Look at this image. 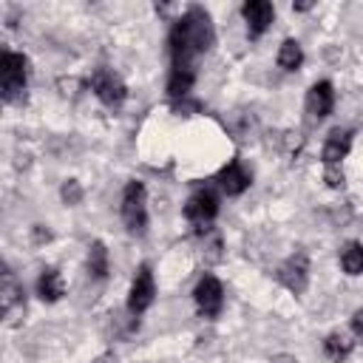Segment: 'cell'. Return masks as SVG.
Here are the masks:
<instances>
[{
  "instance_id": "obj_26",
  "label": "cell",
  "mask_w": 363,
  "mask_h": 363,
  "mask_svg": "<svg viewBox=\"0 0 363 363\" xmlns=\"http://www.w3.org/2000/svg\"><path fill=\"white\" fill-rule=\"evenodd\" d=\"M269 363H298V357H295V354L281 352V354H272V357H269Z\"/></svg>"
},
{
  "instance_id": "obj_1",
  "label": "cell",
  "mask_w": 363,
  "mask_h": 363,
  "mask_svg": "<svg viewBox=\"0 0 363 363\" xmlns=\"http://www.w3.org/2000/svg\"><path fill=\"white\" fill-rule=\"evenodd\" d=\"M167 45H170L173 68H193V60L216 45V28L210 11L201 6H190L179 20H173Z\"/></svg>"
},
{
  "instance_id": "obj_23",
  "label": "cell",
  "mask_w": 363,
  "mask_h": 363,
  "mask_svg": "<svg viewBox=\"0 0 363 363\" xmlns=\"http://www.w3.org/2000/svg\"><path fill=\"white\" fill-rule=\"evenodd\" d=\"M204 250H207V261H218V258H221V238L213 235V241H210Z\"/></svg>"
},
{
  "instance_id": "obj_9",
  "label": "cell",
  "mask_w": 363,
  "mask_h": 363,
  "mask_svg": "<svg viewBox=\"0 0 363 363\" xmlns=\"http://www.w3.org/2000/svg\"><path fill=\"white\" fill-rule=\"evenodd\" d=\"M241 14H244V20H247L250 37H261V34L272 26V20H275V6H272L269 0H247V3L241 6Z\"/></svg>"
},
{
  "instance_id": "obj_24",
  "label": "cell",
  "mask_w": 363,
  "mask_h": 363,
  "mask_svg": "<svg viewBox=\"0 0 363 363\" xmlns=\"http://www.w3.org/2000/svg\"><path fill=\"white\" fill-rule=\"evenodd\" d=\"M352 335H354L357 340H363V306L352 315Z\"/></svg>"
},
{
  "instance_id": "obj_28",
  "label": "cell",
  "mask_w": 363,
  "mask_h": 363,
  "mask_svg": "<svg viewBox=\"0 0 363 363\" xmlns=\"http://www.w3.org/2000/svg\"><path fill=\"white\" fill-rule=\"evenodd\" d=\"M292 9H295V11H309L312 3H309V0H303V3H292Z\"/></svg>"
},
{
  "instance_id": "obj_27",
  "label": "cell",
  "mask_w": 363,
  "mask_h": 363,
  "mask_svg": "<svg viewBox=\"0 0 363 363\" xmlns=\"http://www.w3.org/2000/svg\"><path fill=\"white\" fill-rule=\"evenodd\" d=\"M94 363H119V357H116L113 352H105V354H99Z\"/></svg>"
},
{
  "instance_id": "obj_10",
  "label": "cell",
  "mask_w": 363,
  "mask_h": 363,
  "mask_svg": "<svg viewBox=\"0 0 363 363\" xmlns=\"http://www.w3.org/2000/svg\"><path fill=\"white\" fill-rule=\"evenodd\" d=\"M303 105H306V113L312 119H326L332 113V108H335V88H332V82L320 79V82L309 85Z\"/></svg>"
},
{
  "instance_id": "obj_8",
  "label": "cell",
  "mask_w": 363,
  "mask_h": 363,
  "mask_svg": "<svg viewBox=\"0 0 363 363\" xmlns=\"http://www.w3.org/2000/svg\"><path fill=\"white\" fill-rule=\"evenodd\" d=\"M184 216H187L193 224H199V227L210 224V221L218 216V196H216L210 187H199V190L190 193V199L184 201Z\"/></svg>"
},
{
  "instance_id": "obj_15",
  "label": "cell",
  "mask_w": 363,
  "mask_h": 363,
  "mask_svg": "<svg viewBox=\"0 0 363 363\" xmlns=\"http://www.w3.org/2000/svg\"><path fill=\"white\" fill-rule=\"evenodd\" d=\"M196 82V71L193 68H173L170 77H167V96L170 99H187L190 88Z\"/></svg>"
},
{
  "instance_id": "obj_18",
  "label": "cell",
  "mask_w": 363,
  "mask_h": 363,
  "mask_svg": "<svg viewBox=\"0 0 363 363\" xmlns=\"http://www.w3.org/2000/svg\"><path fill=\"white\" fill-rule=\"evenodd\" d=\"M301 65H303V48H301L298 40L286 37V40L281 43V48H278V68H284V71H298Z\"/></svg>"
},
{
  "instance_id": "obj_13",
  "label": "cell",
  "mask_w": 363,
  "mask_h": 363,
  "mask_svg": "<svg viewBox=\"0 0 363 363\" xmlns=\"http://www.w3.org/2000/svg\"><path fill=\"white\" fill-rule=\"evenodd\" d=\"M37 295L43 303H57L62 295H65V281H62V272L57 267H45L37 278Z\"/></svg>"
},
{
  "instance_id": "obj_5",
  "label": "cell",
  "mask_w": 363,
  "mask_h": 363,
  "mask_svg": "<svg viewBox=\"0 0 363 363\" xmlns=\"http://www.w3.org/2000/svg\"><path fill=\"white\" fill-rule=\"evenodd\" d=\"M153 298H156V281H153L150 264H139V269L130 281V289H128V312L133 318H139L142 312L150 309Z\"/></svg>"
},
{
  "instance_id": "obj_20",
  "label": "cell",
  "mask_w": 363,
  "mask_h": 363,
  "mask_svg": "<svg viewBox=\"0 0 363 363\" xmlns=\"http://www.w3.org/2000/svg\"><path fill=\"white\" fill-rule=\"evenodd\" d=\"M60 196H62V201H65L68 207H77V204L82 201L85 190H82V184H79L77 179H65L62 187H60Z\"/></svg>"
},
{
  "instance_id": "obj_6",
  "label": "cell",
  "mask_w": 363,
  "mask_h": 363,
  "mask_svg": "<svg viewBox=\"0 0 363 363\" xmlns=\"http://www.w3.org/2000/svg\"><path fill=\"white\" fill-rule=\"evenodd\" d=\"M275 278H278L289 292H295V295L306 292V286H309V255H306L303 250L292 252L286 261H281Z\"/></svg>"
},
{
  "instance_id": "obj_21",
  "label": "cell",
  "mask_w": 363,
  "mask_h": 363,
  "mask_svg": "<svg viewBox=\"0 0 363 363\" xmlns=\"http://www.w3.org/2000/svg\"><path fill=\"white\" fill-rule=\"evenodd\" d=\"M323 182H326V187H332V190H343V184H346L343 167H340V164H323Z\"/></svg>"
},
{
  "instance_id": "obj_12",
  "label": "cell",
  "mask_w": 363,
  "mask_h": 363,
  "mask_svg": "<svg viewBox=\"0 0 363 363\" xmlns=\"http://www.w3.org/2000/svg\"><path fill=\"white\" fill-rule=\"evenodd\" d=\"M349 150H352V130H346V128H335V130L326 136L323 150H320L323 164H340V162L349 156Z\"/></svg>"
},
{
  "instance_id": "obj_17",
  "label": "cell",
  "mask_w": 363,
  "mask_h": 363,
  "mask_svg": "<svg viewBox=\"0 0 363 363\" xmlns=\"http://www.w3.org/2000/svg\"><path fill=\"white\" fill-rule=\"evenodd\" d=\"M352 349H354V340H352L346 332H329V335L323 337V352H326V357L335 360V363L346 360V357L352 354Z\"/></svg>"
},
{
  "instance_id": "obj_14",
  "label": "cell",
  "mask_w": 363,
  "mask_h": 363,
  "mask_svg": "<svg viewBox=\"0 0 363 363\" xmlns=\"http://www.w3.org/2000/svg\"><path fill=\"white\" fill-rule=\"evenodd\" d=\"M14 306L26 309V292H23V286L14 281V275L6 269V272H3V286H0V309H3V315L9 318V315L14 312Z\"/></svg>"
},
{
  "instance_id": "obj_2",
  "label": "cell",
  "mask_w": 363,
  "mask_h": 363,
  "mask_svg": "<svg viewBox=\"0 0 363 363\" xmlns=\"http://www.w3.org/2000/svg\"><path fill=\"white\" fill-rule=\"evenodd\" d=\"M26 82H28V57L17 51L0 54V91L6 102H26Z\"/></svg>"
},
{
  "instance_id": "obj_22",
  "label": "cell",
  "mask_w": 363,
  "mask_h": 363,
  "mask_svg": "<svg viewBox=\"0 0 363 363\" xmlns=\"http://www.w3.org/2000/svg\"><path fill=\"white\" fill-rule=\"evenodd\" d=\"M31 241H34V244H48V241H51V233H48L43 224H34V227H31Z\"/></svg>"
},
{
  "instance_id": "obj_3",
  "label": "cell",
  "mask_w": 363,
  "mask_h": 363,
  "mask_svg": "<svg viewBox=\"0 0 363 363\" xmlns=\"http://www.w3.org/2000/svg\"><path fill=\"white\" fill-rule=\"evenodd\" d=\"M122 224L130 235H142L147 230V193L142 182H128L122 190Z\"/></svg>"
},
{
  "instance_id": "obj_11",
  "label": "cell",
  "mask_w": 363,
  "mask_h": 363,
  "mask_svg": "<svg viewBox=\"0 0 363 363\" xmlns=\"http://www.w3.org/2000/svg\"><path fill=\"white\" fill-rule=\"evenodd\" d=\"M252 176L247 173V167L238 162V159H230L218 173H216V184L221 187V193L227 196H241L247 187H250Z\"/></svg>"
},
{
  "instance_id": "obj_19",
  "label": "cell",
  "mask_w": 363,
  "mask_h": 363,
  "mask_svg": "<svg viewBox=\"0 0 363 363\" xmlns=\"http://www.w3.org/2000/svg\"><path fill=\"white\" fill-rule=\"evenodd\" d=\"M340 267L346 275H360L363 272V244L360 241H346L340 247Z\"/></svg>"
},
{
  "instance_id": "obj_4",
  "label": "cell",
  "mask_w": 363,
  "mask_h": 363,
  "mask_svg": "<svg viewBox=\"0 0 363 363\" xmlns=\"http://www.w3.org/2000/svg\"><path fill=\"white\" fill-rule=\"evenodd\" d=\"M88 85H91V91L96 94V99H99L102 105H108V108H119V105L128 99V85H125V79H122L116 71H111V68H96V71L91 74V79H88Z\"/></svg>"
},
{
  "instance_id": "obj_16",
  "label": "cell",
  "mask_w": 363,
  "mask_h": 363,
  "mask_svg": "<svg viewBox=\"0 0 363 363\" xmlns=\"http://www.w3.org/2000/svg\"><path fill=\"white\" fill-rule=\"evenodd\" d=\"M111 269V258H108V247L102 241H91L88 247V275L94 281H105Z\"/></svg>"
},
{
  "instance_id": "obj_25",
  "label": "cell",
  "mask_w": 363,
  "mask_h": 363,
  "mask_svg": "<svg viewBox=\"0 0 363 363\" xmlns=\"http://www.w3.org/2000/svg\"><path fill=\"white\" fill-rule=\"evenodd\" d=\"M176 111H182L184 116H190V111H199V102H187V99H182V102H176Z\"/></svg>"
},
{
  "instance_id": "obj_7",
  "label": "cell",
  "mask_w": 363,
  "mask_h": 363,
  "mask_svg": "<svg viewBox=\"0 0 363 363\" xmlns=\"http://www.w3.org/2000/svg\"><path fill=\"white\" fill-rule=\"evenodd\" d=\"M193 301H196V309L199 315L204 318H216L224 306V286L216 275H201L196 289H193Z\"/></svg>"
}]
</instances>
